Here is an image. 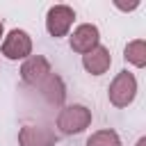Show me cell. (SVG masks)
<instances>
[{
	"label": "cell",
	"mask_w": 146,
	"mask_h": 146,
	"mask_svg": "<svg viewBox=\"0 0 146 146\" xmlns=\"http://www.w3.org/2000/svg\"><path fill=\"white\" fill-rule=\"evenodd\" d=\"M91 119H94V114L87 105H80V103L64 105L57 114V128L64 135H78L91 125Z\"/></svg>",
	"instance_id": "cell-1"
},
{
	"label": "cell",
	"mask_w": 146,
	"mask_h": 146,
	"mask_svg": "<svg viewBox=\"0 0 146 146\" xmlns=\"http://www.w3.org/2000/svg\"><path fill=\"white\" fill-rule=\"evenodd\" d=\"M137 96V78L135 73H130L128 68L119 71L114 75V80L110 82V89H107V100L114 105V107H128Z\"/></svg>",
	"instance_id": "cell-2"
},
{
	"label": "cell",
	"mask_w": 146,
	"mask_h": 146,
	"mask_svg": "<svg viewBox=\"0 0 146 146\" xmlns=\"http://www.w3.org/2000/svg\"><path fill=\"white\" fill-rule=\"evenodd\" d=\"M75 21V11L68 5H52L46 11V30L52 39H62L71 32Z\"/></svg>",
	"instance_id": "cell-3"
},
{
	"label": "cell",
	"mask_w": 146,
	"mask_h": 146,
	"mask_svg": "<svg viewBox=\"0 0 146 146\" xmlns=\"http://www.w3.org/2000/svg\"><path fill=\"white\" fill-rule=\"evenodd\" d=\"M2 55L7 59H11V62L27 59L32 55V36L21 27L9 30L7 36L2 39Z\"/></svg>",
	"instance_id": "cell-4"
},
{
	"label": "cell",
	"mask_w": 146,
	"mask_h": 146,
	"mask_svg": "<svg viewBox=\"0 0 146 146\" xmlns=\"http://www.w3.org/2000/svg\"><path fill=\"white\" fill-rule=\"evenodd\" d=\"M59 135L48 125H23L18 130V146H55Z\"/></svg>",
	"instance_id": "cell-5"
},
{
	"label": "cell",
	"mask_w": 146,
	"mask_h": 146,
	"mask_svg": "<svg viewBox=\"0 0 146 146\" xmlns=\"http://www.w3.org/2000/svg\"><path fill=\"white\" fill-rule=\"evenodd\" d=\"M50 73H52V66H50V62H48L43 55H30L27 59H23V66H21V80H23L25 84L39 87Z\"/></svg>",
	"instance_id": "cell-6"
},
{
	"label": "cell",
	"mask_w": 146,
	"mask_h": 146,
	"mask_svg": "<svg viewBox=\"0 0 146 146\" xmlns=\"http://www.w3.org/2000/svg\"><path fill=\"white\" fill-rule=\"evenodd\" d=\"M68 43H71V50H75L80 55H87L89 50L100 46V30L94 23H82V25H78L73 30Z\"/></svg>",
	"instance_id": "cell-7"
},
{
	"label": "cell",
	"mask_w": 146,
	"mask_h": 146,
	"mask_svg": "<svg viewBox=\"0 0 146 146\" xmlns=\"http://www.w3.org/2000/svg\"><path fill=\"white\" fill-rule=\"evenodd\" d=\"M82 66L89 75H103L110 71L112 66V55H110V48L105 46H96L94 50H89L87 55H82Z\"/></svg>",
	"instance_id": "cell-8"
},
{
	"label": "cell",
	"mask_w": 146,
	"mask_h": 146,
	"mask_svg": "<svg viewBox=\"0 0 146 146\" xmlns=\"http://www.w3.org/2000/svg\"><path fill=\"white\" fill-rule=\"evenodd\" d=\"M39 89H41L43 98H46L50 105H57V107L64 105V100H66V84H64V80H62L57 73H50V75L39 84Z\"/></svg>",
	"instance_id": "cell-9"
},
{
	"label": "cell",
	"mask_w": 146,
	"mask_h": 146,
	"mask_svg": "<svg viewBox=\"0 0 146 146\" xmlns=\"http://www.w3.org/2000/svg\"><path fill=\"white\" fill-rule=\"evenodd\" d=\"M123 59L137 68H144L146 66V41L144 39H132L125 43L123 48Z\"/></svg>",
	"instance_id": "cell-10"
},
{
	"label": "cell",
	"mask_w": 146,
	"mask_h": 146,
	"mask_svg": "<svg viewBox=\"0 0 146 146\" xmlns=\"http://www.w3.org/2000/svg\"><path fill=\"white\" fill-rule=\"evenodd\" d=\"M84 146H121V137L110 130V128H103V130H96L87 137Z\"/></svg>",
	"instance_id": "cell-11"
},
{
	"label": "cell",
	"mask_w": 146,
	"mask_h": 146,
	"mask_svg": "<svg viewBox=\"0 0 146 146\" xmlns=\"http://www.w3.org/2000/svg\"><path fill=\"white\" fill-rule=\"evenodd\" d=\"M114 7H116V9H121V11H132V9H137V7H139V0H132V2H128V5L114 2Z\"/></svg>",
	"instance_id": "cell-12"
},
{
	"label": "cell",
	"mask_w": 146,
	"mask_h": 146,
	"mask_svg": "<svg viewBox=\"0 0 146 146\" xmlns=\"http://www.w3.org/2000/svg\"><path fill=\"white\" fill-rule=\"evenodd\" d=\"M135 146H146V137H139V139H137V144H135Z\"/></svg>",
	"instance_id": "cell-13"
},
{
	"label": "cell",
	"mask_w": 146,
	"mask_h": 146,
	"mask_svg": "<svg viewBox=\"0 0 146 146\" xmlns=\"http://www.w3.org/2000/svg\"><path fill=\"white\" fill-rule=\"evenodd\" d=\"M2 36H5V25H2V21H0V41H2Z\"/></svg>",
	"instance_id": "cell-14"
}]
</instances>
